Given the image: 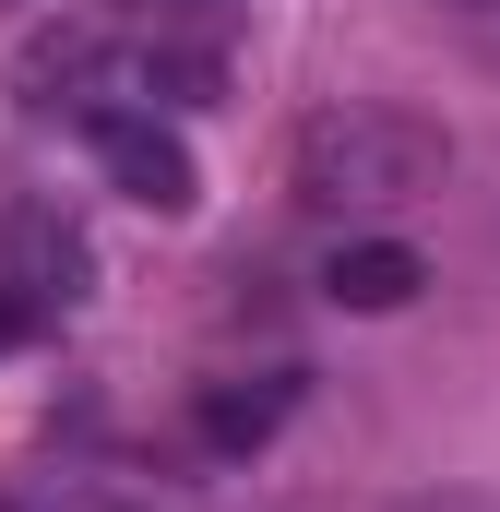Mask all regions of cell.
Masks as SVG:
<instances>
[{"label":"cell","mask_w":500,"mask_h":512,"mask_svg":"<svg viewBox=\"0 0 500 512\" xmlns=\"http://www.w3.org/2000/svg\"><path fill=\"white\" fill-rule=\"evenodd\" d=\"M274 417H286V382H250V393H203V441H215V453H250V441H274Z\"/></svg>","instance_id":"4"},{"label":"cell","mask_w":500,"mask_h":512,"mask_svg":"<svg viewBox=\"0 0 500 512\" xmlns=\"http://www.w3.org/2000/svg\"><path fill=\"white\" fill-rule=\"evenodd\" d=\"M96 155H108V179H120L131 203H155V215H191V143L167 120H131V108H96Z\"/></svg>","instance_id":"2"},{"label":"cell","mask_w":500,"mask_h":512,"mask_svg":"<svg viewBox=\"0 0 500 512\" xmlns=\"http://www.w3.org/2000/svg\"><path fill=\"white\" fill-rule=\"evenodd\" d=\"M393 512H500L489 489H429V501H393Z\"/></svg>","instance_id":"5"},{"label":"cell","mask_w":500,"mask_h":512,"mask_svg":"<svg viewBox=\"0 0 500 512\" xmlns=\"http://www.w3.org/2000/svg\"><path fill=\"white\" fill-rule=\"evenodd\" d=\"M453 179V143L441 120H405V108H322L298 131V203L322 215H393V203H429Z\"/></svg>","instance_id":"1"},{"label":"cell","mask_w":500,"mask_h":512,"mask_svg":"<svg viewBox=\"0 0 500 512\" xmlns=\"http://www.w3.org/2000/svg\"><path fill=\"white\" fill-rule=\"evenodd\" d=\"M322 286H334V310H405V298L429 286V262L405 251V239H346Z\"/></svg>","instance_id":"3"},{"label":"cell","mask_w":500,"mask_h":512,"mask_svg":"<svg viewBox=\"0 0 500 512\" xmlns=\"http://www.w3.org/2000/svg\"><path fill=\"white\" fill-rule=\"evenodd\" d=\"M24 322H36V310H24V298H12V274H0V346H24Z\"/></svg>","instance_id":"6"}]
</instances>
